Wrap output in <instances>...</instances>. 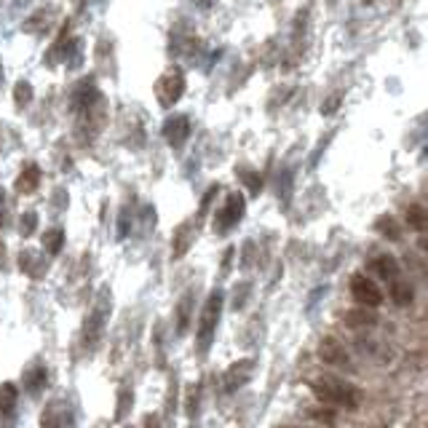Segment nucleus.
I'll return each mask as SVG.
<instances>
[{"mask_svg": "<svg viewBox=\"0 0 428 428\" xmlns=\"http://www.w3.org/2000/svg\"><path fill=\"white\" fill-rule=\"evenodd\" d=\"M338 102H340V100H338V97H335V100H329V102H326L324 107H322V113H326V116H332V113H335V110H338Z\"/></svg>", "mask_w": 428, "mask_h": 428, "instance_id": "cd10ccee", "label": "nucleus"}, {"mask_svg": "<svg viewBox=\"0 0 428 428\" xmlns=\"http://www.w3.org/2000/svg\"><path fill=\"white\" fill-rule=\"evenodd\" d=\"M196 241V225L193 223H182L174 230V244H171V257L180 260V257L188 255V249Z\"/></svg>", "mask_w": 428, "mask_h": 428, "instance_id": "ddd939ff", "label": "nucleus"}, {"mask_svg": "<svg viewBox=\"0 0 428 428\" xmlns=\"http://www.w3.org/2000/svg\"><path fill=\"white\" fill-rule=\"evenodd\" d=\"M412 297H415V290H412L410 281H404L402 276L396 281H391V300H394L399 308H407L412 303Z\"/></svg>", "mask_w": 428, "mask_h": 428, "instance_id": "a211bd4d", "label": "nucleus"}, {"mask_svg": "<svg viewBox=\"0 0 428 428\" xmlns=\"http://www.w3.org/2000/svg\"><path fill=\"white\" fill-rule=\"evenodd\" d=\"M319 359L329 364V367H338V370H354V361L348 356L345 345L335 338H324L319 342Z\"/></svg>", "mask_w": 428, "mask_h": 428, "instance_id": "6e6552de", "label": "nucleus"}, {"mask_svg": "<svg viewBox=\"0 0 428 428\" xmlns=\"http://www.w3.org/2000/svg\"><path fill=\"white\" fill-rule=\"evenodd\" d=\"M182 91H185V75L180 70L164 72L158 78V84H155V97H158L161 107H174V104L180 102Z\"/></svg>", "mask_w": 428, "mask_h": 428, "instance_id": "423d86ee", "label": "nucleus"}, {"mask_svg": "<svg viewBox=\"0 0 428 428\" xmlns=\"http://www.w3.org/2000/svg\"><path fill=\"white\" fill-rule=\"evenodd\" d=\"M364 3H375V0H364Z\"/></svg>", "mask_w": 428, "mask_h": 428, "instance_id": "7c9ffc66", "label": "nucleus"}, {"mask_svg": "<svg viewBox=\"0 0 428 428\" xmlns=\"http://www.w3.org/2000/svg\"><path fill=\"white\" fill-rule=\"evenodd\" d=\"M377 322V316L370 308H354L345 313V324L351 329H364V326H372Z\"/></svg>", "mask_w": 428, "mask_h": 428, "instance_id": "6ab92c4d", "label": "nucleus"}, {"mask_svg": "<svg viewBox=\"0 0 428 428\" xmlns=\"http://www.w3.org/2000/svg\"><path fill=\"white\" fill-rule=\"evenodd\" d=\"M17 402L19 391L14 383H3L0 386V428L17 426Z\"/></svg>", "mask_w": 428, "mask_h": 428, "instance_id": "1a4fd4ad", "label": "nucleus"}, {"mask_svg": "<svg viewBox=\"0 0 428 428\" xmlns=\"http://www.w3.org/2000/svg\"><path fill=\"white\" fill-rule=\"evenodd\" d=\"M193 292H185L177 303V335H185L190 326V313H193Z\"/></svg>", "mask_w": 428, "mask_h": 428, "instance_id": "f3484780", "label": "nucleus"}, {"mask_svg": "<svg viewBox=\"0 0 428 428\" xmlns=\"http://www.w3.org/2000/svg\"><path fill=\"white\" fill-rule=\"evenodd\" d=\"M278 428H300V426H278Z\"/></svg>", "mask_w": 428, "mask_h": 428, "instance_id": "c756f323", "label": "nucleus"}, {"mask_svg": "<svg viewBox=\"0 0 428 428\" xmlns=\"http://www.w3.org/2000/svg\"><path fill=\"white\" fill-rule=\"evenodd\" d=\"M107 313H110V300H107V290H102L100 300H97V306H94V310H91L88 319H86V326H84L86 351H94V348L100 345L102 332H104V322H107Z\"/></svg>", "mask_w": 428, "mask_h": 428, "instance_id": "7ed1b4c3", "label": "nucleus"}, {"mask_svg": "<svg viewBox=\"0 0 428 428\" xmlns=\"http://www.w3.org/2000/svg\"><path fill=\"white\" fill-rule=\"evenodd\" d=\"M313 396L326 407H340V410H359L361 407V388L335 375H319L310 380Z\"/></svg>", "mask_w": 428, "mask_h": 428, "instance_id": "f257e3e1", "label": "nucleus"}, {"mask_svg": "<svg viewBox=\"0 0 428 428\" xmlns=\"http://www.w3.org/2000/svg\"><path fill=\"white\" fill-rule=\"evenodd\" d=\"M375 228H377V233H380V236H386V239H391V241L402 239V225L396 223L394 217H380Z\"/></svg>", "mask_w": 428, "mask_h": 428, "instance_id": "412c9836", "label": "nucleus"}, {"mask_svg": "<svg viewBox=\"0 0 428 428\" xmlns=\"http://www.w3.org/2000/svg\"><path fill=\"white\" fill-rule=\"evenodd\" d=\"M38 185H40V169H38L35 164L24 166L22 174L17 177V193H22V196H30V193L38 190Z\"/></svg>", "mask_w": 428, "mask_h": 428, "instance_id": "dca6fc26", "label": "nucleus"}, {"mask_svg": "<svg viewBox=\"0 0 428 428\" xmlns=\"http://www.w3.org/2000/svg\"><path fill=\"white\" fill-rule=\"evenodd\" d=\"M164 137L171 148H182L190 137V118L188 116H174L164 123Z\"/></svg>", "mask_w": 428, "mask_h": 428, "instance_id": "9b49d317", "label": "nucleus"}, {"mask_svg": "<svg viewBox=\"0 0 428 428\" xmlns=\"http://www.w3.org/2000/svg\"><path fill=\"white\" fill-rule=\"evenodd\" d=\"M308 418L316 420V423H322V426H335V415H332L329 407H310Z\"/></svg>", "mask_w": 428, "mask_h": 428, "instance_id": "b1692460", "label": "nucleus"}, {"mask_svg": "<svg viewBox=\"0 0 428 428\" xmlns=\"http://www.w3.org/2000/svg\"><path fill=\"white\" fill-rule=\"evenodd\" d=\"M426 220H428V214L420 204H412L410 209H407V225H410L412 230L423 233V230H426Z\"/></svg>", "mask_w": 428, "mask_h": 428, "instance_id": "4be33fe9", "label": "nucleus"}, {"mask_svg": "<svg viewBox=\"0 0 428 428\" xmlns=\"http://www.w3.org/2000/svg\"><path fill=\"white\" fill-rule=\"evenodd\" d=\"M142 428H161V420H158L155 415H148L145 423H142Z\"/></svg>", "mask_w": 428, "mask_h": 428, "instance_id": "c85d7f7f", "label": "nucleus"}, {"mask_svg": "<svg viewBox=\"0 0 428 428\" xmlns=\"http://www.w3.org/2000/svg\"><path fill=\"white\" fill-rule=\"evenodd\" d=\"M372 268H375V274L383 278V281H396L399 276H402V265L396 262V257L391 255H377L375 260H372Z\"/></svg>", "mask_w": 428, "mask_h": 428, "instance_id": "2eb2a0df", "label": "nucleus"}, {"mask_svg": "<svg viewBox=\"0 0 428 428\" xmlns=\"http://www.w3.org/2000/svg\"><path fill=\"white\" fill-rule=\"evenodd\" d=\"M19 268L30 276V278H43L46 271H49V262H46V257L40 255V252L24 249V252L19 255Z\"/></svg>", "mask_w": 428, "mask_h": 428, "instance_id": "f8f14e48", "label": "nucleus"}, {"mask_svg": "<svg viewBox=\"0 0 428 428\" xmlns=\"http://www.w3.org/2000/svg\"><path fill=\"white\" fill-rule=\"evenodd\" d=\"M241 174H244V182H249V190H252V193H260V188H262V177H260L257 171H249V169H241Z\"/></svg>", "mask_w": 428, "mask_h": 428, "instance_id": "bb28decb", "label": "nucleus"}, {"mask_svg": "<svg viewBox=\"0 0 428 428\" xmlns=\"http://www.w3.org/2000/svg\"><path fill=\"white\" fill-rule=\"evenodd\" d=\"M46 380H49V370H46V364L35 361V364H30V367L24 370V391H27L30 396H38L40 391H43Z\"/></svg>", "mask_w": 428, "mask_h": 428, "instance_id": "4468645a", "label": "nucleus"}, {"mask_svg": "<svg viewBox=\"0 0 428 428\" xmlns=\"http://www.w3.org/2000/svg\"><path fill=\"white\" fill-rule=\"evenodd\" d=\"M14 97H17V104H19V107H24V104L33 100V86L27 84V81L17 84V94H14Z\"/></svg>", "mask_w": 428, "mask_h": 428, "instance_id": "a878e982", "label": "nucleus"}, {"mask_svg": "<svg viewBox=\"0 0 428 428\" xmlns=\"http://www.w3.org/2000/svg\"><path fill=\"white\" fill-rule=\"evenodd\" d=\"M62 246H65V230L62 228H51V230L43 233V249L49 255H59Z\"/></svg>", "mask_w": 428, "mask_h": 428, "instance_id": "aec40b11", "label": "nucleus"}, {"mask_svg": "<svg viewBox=\"0 0 428 428\" xmlns=\"http://www.w3.org/2000/svg\"><path fill=\"white\" fill-rule=\"evenodd\" d=\"M223 292L214 290L206 300L204 310H201V319H198V326H196V342H198V354L206 356L209 348H212V340L217 335V324H220V316H223Z\"/></svg>", "mask_w": 428, "mask_h": 428, "instance_id": "f03ea898", "label": "nucleus"}, {"mask_svg": "<svg viewBox=\"0 0 428 428\" xmlns=\"http://www.w3.org/2000/svg\"><path fill=\"white\" fill-rule=\"evenodd\" d=\"M255 375V359H241L236 361L228 375H225V391H239L241 386H246Z\"/></svg>", "mask_w": 428, "mask_h": 428, "instance_id": "9d476101", "label": "nucleus"}, {"mask_svg": "<svg viewBox=\"0 0 428 428\" xmlns=\"http://www.w3.org/2000/svg\"><path fill=\"white\" fill-rule=\"evenodd\" d=\"M132 404H134V394H132V388L123 383L118 391V407H116V420H123L129 410H132Z\"/></svg>", "mask_w": 428, "mask_h": 428, "instance_id": "5701e85b", "label": "nucleus"}, {"mask_svg": "<svg viewBox=\"0 0 428 428\" xmlns=\"http://www.w3.org/2000/svg\"><path fill=\"white\" fill-rule=\"evenodd\" d=\"M35 228H38V214L35 212H27V214H22L19 217V233L27 239V236H33Z\"/></svg>", "mask_w": 428, "mask_h": 428, "instance_id": "393cba45", "label": "nucleus"}, {"mask_svg": "<svg viewBox=\"0 0 428 428\" xmlns=\"http://www.w3.org/2000/svg\"><path fill=\"white\" fill-rule=\"evenodd\" d=\"M72 426V407L65 399H51L40 415V428H70Z\"/></svg>", "mask_w": 428, "mask_h": 428, "instance_id": "0eeeda50", "label": "nucleus"}, {"mask_svg": "<svg viewBox=\"0 0 428 428\" xmlns=\"http://www.w3.org/2000/svg\"><path fill=\"white\" fill-rule=\"evenodd\" d=\"M351 297L356 300L359 308L375 310L383 306V290L377 287L370 276H364V274L351 276Z\"/></svg>", "mask_w": 428, "mask_h": 428, "instance_id": "39448f33", "label": "nucleus"}, {"mask_svg": "<svg viewBox=\"0 0 428 428\" xmlns=\"http://www.w3.org/2000/svg\"><path fill=\"white\" fill-rule=\"evenodd\" d=\"M244 212H246V198L241 193H230L225 198V204L217 209V214H214V230L217 233H230L241 223Z\"/></svg>", "mask_w": 428, "mask_h": 428, "instance_id": "20e7f679", "label": "nucleus"}]
</instances>
